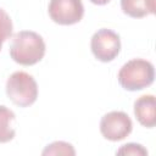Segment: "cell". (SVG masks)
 I'll return each mask as SVG.
<instances>
[{
  "label": "cell",
  "instance_id": "obj_1",
  "mask_svg": "<svg viewBox=\"0 0 156 156\" xmlns=\"http://www.w3.org/2000/svg\"><path fill=\"white\" fill-rule=\"evenodd\" d=\"M45 41L33 30H21L16 33L10 44L11 58L22 66H33L41 61L45 55Z\"/></svg>",
  "mask_w": 156,
  "mask_h": 156
},
{
  "label": "cell",
  "instance_id": "obj_2",
  "mask_svg": "<svg viewBox=\"0 0 156 156\" xmlns=\"http://www.w3.org/2000/svg\"><path fill=\"white\" fill-rule=\"evenodd\" d=\"M117 78L123 89L129 91L141 90L154 83L155 68L147 60L132 58L121 67Z\"/></svg>",
  "mask_w": 156,
  "mask_h": 156
},
{
  "label": "cell",
  "instance_id": "obj_3",
  "mask_svg": "<svg viewBox=\"0 0 156 156\" xmlns=\"http://www.w3.org/2000/svg\"><path fill=\"white\" fill-rule=\"evenodd\" d=\"M5 88L9 99L20 107L33 105L38 98V84L35 79L23 71L13 72L7 78Z\"/></svg>",
  "mask_w": 156,
  "mask_h": 156
},
{
  "label": "cell",
  "instance_id": "obj_4",
  "mask_svg": "<svg viewBox=\"0 0 156 156\" xmlns=\"http://www.w3.org/2000/svg\"><path fill=\"white\" fill-rule=\"evenodd\" d=\"M90 48L94 56L101 62H111L117 57L121 50L119 35L108 28H101L95 32L90 40Z\"/></svg>",
  "mask_w": 156,
  "mask_h": 156
},
{
  "label": "cell",
  "instance_id": "obj_5",
  "mask_svg": "<svg viewBox=\"0 0 156 156\" xmlns=\"http://www.w3.org/2000/svg\"><path fill=\"white\" fill-rule=\"evenodd\" d=\"M133 129L130 117L123 111H111L102 116L100 132L110 141H119L127 138Z\"/></svg>",
  "mask_w": 156,
  "mask_h": 156
},
{
  "label": "cell",
  "instance_id": "obj_6",
  "mask_svg": "<svg viewBox=\"0 0 156 156\" xmlns=\"http://www.w3.org/2000/svg\"><path fill=\"white\" fill-rule=\"evenodd\" d=\"M48 11L50 18L61 26L78 23L84 16L82 0H50Z\"/></svg>",
  "mask_w": 156,
  "mask_h": 156
},
{
  "label": "cell",
  "instance_id": "obj_7",
  "mask_svg": "<svg viewBox=\"0 0 156 156\" xmlns=\"http://www.w3.org/2000/svg\"><path fill=\"white\" fill-rule=\"evenodd\" d=\"M134 115L138 122L146 127L152 128L156 124V100L151 94L141 95L134 101Z\"/></svg>",
  "mask_w": 156,
  "mask_h": 156
},
{
  "label": "cell",
  "instance_id": "obj_8",
  "mask_svg": "<svg viewBox=\"0 0 156 156\" xmlns=\"http://www.w3.org/2000/svg\"><path fill=\"white\" fill-rule=\"evenodd\" d=\"M122 11L133 18H141L155 12V0H121Z\"/></svg>",
  "mask_w": 156,
  "mask_h": 156
},
{
  "label": "cell",
  "instance_id": "obj_9",
  "mask_svg": "<svg viewBox=\"0 0 156 156\" xmlns=\"http://www.w3.org/2000/svg\"><path fill=\"white\" fill-rule=\"evenodd\" d=\"M15 119L16 116L13 111L4 105H0V143H9L15 138L16 132L12 127Z\"/></svg>",
  "mask_w": 156,
  "mask_h": 156
},
{
  "label": "cell",
  "instance_id": "obj_10",
  "mask_svg": "<svg viewBox=\"0 0 156 156\" xmlns=\"http://www.w3.org/2000/svg\"><path fill=\"white\" fill-rule=\"evenodd\" d=\"M43 155H74L76 151L69 143L66 141H54L48 145L43 152Z\"/></svg>",
  "mask_w": 156,
  "mask_h": 156
},
{
  "label": "cell",
  "instance_id": "obj_11",
  "mask_svg": "<svg viewBox=\"0 0 156 156\" xmlns=\"http://www.w3.org/2000/svg\"><path fill=\"white\" fill-rule=\"evenodd\" d=\"M12 34V21L9 13L0 7V43L2 44Z\"/></svg>",
  "mask_w": 156,
  "mask_h": 156
},
{
  "label": "cell",
  "instance_id": "obj_12",
  "mask_svg": "<svg viewBox=\"0 0 156 156\" xmlns=\"http://www.w3.org/2000/svg\"><path fill=\"white\" fill-rule=\"evenodd\" d=\"M118 155H147V150L140 145V144H135V143H128L122 145L118 150H117Z\"/></svg>",
  "mask_w": 156,
  "mask_h": 156
},
{
  "label": "cell",
  "instance_id": "obj_13",
  "mask_svg": "<svg viewBox=\"0 0 156 156\" xmlns=\"http://www.w3.org/2000/svg\"><path fill=\"white\" fill-rule=\"evenodd\" d=\"M89 1L95 5H106L107 2H110V0H89Z\"/></svg>",
  "mask_w": 156,
  "mask_h": 156
},
{
  "label": "cell",
  "instance_id": "obj_14",
  "mask_svg": "<svg viewBox=\"0 0 156 156\" xmlns=\"http://www.w3.org/2000/svg\"><path fill=\"white\" fill-rule=\"evenodd\" d=\"M1 46H2V44H1V43H0V50H1Z\"/></svg>",
  "mask_w": 156,
  "mask_h": 156
}]
</instances>
